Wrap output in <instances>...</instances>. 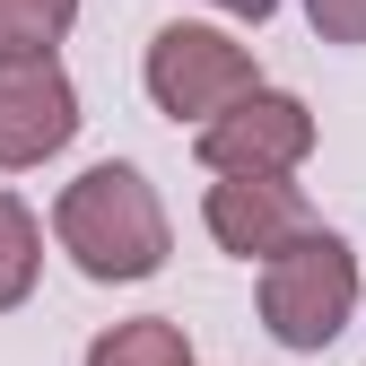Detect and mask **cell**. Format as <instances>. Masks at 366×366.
Here are the masks:
<instances>
[{
	"mask_svg": "<svg viewBox=\"0 0 366 366\" xmlns=\"http://www.w3.org/2000/svg\"><path fill=\"white\" fill-rule=\"evenodd\" d=\"M209 9H227V18H253V26H262L270 9H280V0H209Z\"/></svg>",
	"mask_w": 366,
	"mask_h": 366,
	"instance_id": "cell-11",
	"label": "cell"
},
{
	"mask_svg": "<svg viewBox=\"0 0 366 366\" xmlns=\"http://www.w3.org/2000/svg\"><path fill=\"white\" fill-rule=\"evenodd\" d=\"M79 131V87L61 61H0V174L61 157Z\"/></svg>",
	"mask_w": 366,
	"mask_h": 366,
	"instance_id": "cell-6",
	"label": "cell"
},
{
	"mask_svg": "<svg viewBox=\"0 0 366 366\" xmlns=\"http://www.w3.org/2000/svg\"><path fill=\"white\" fill-rule=\"evenodd\" d=\"M314 105L288 87H253L244 105H227L218 122H201V166L209 174H297L314 157Z\"/></svg>",
	"mask_w": 366,
	"mask_h": 366,
	"instance_id": "cell-4",
	"label": "cell"
},
{
	"mask_svg": "<svg viewBox=\"0 0 366 366\" xmlns=\"http://www.w3.org/2000/svg\"><path fill=\"white\" fill-rule=\"evenodd\" d=\"M53 236H61V253H70L97 288H131V280H157V270H166L174 227H166L157 183H149L140 166L105 157V166H87L79 183H61Z\"/></svg>",
	"mask_w": 366,
	"mask_h": 366,
	"instance_id": "cell-1",
	"label": "cell"
},
{
	"mask_svg": "<svg viewBox=\"0 0 366 366\" xmlns=\"http://www.w3.org/2000/svg\"><path fill=\"white\" fill-rule=\"evenodd\" d=\"M201 218H209L218 253H236V262H280L297 236H314V209L297 192V174H218Z\"/></svg>",
	"mask_w": 366,
	"mask_h": 366,
	"instance_id": "cell-5",
	"label": "cell"
},
{
	"mask_svg": "<svg viewBox=\"0 0 366 366\" xmlns=\"http://www.w3.org/2000/svg\"><path fill=\"white\" fill-rule=\"evenodd\" d=\"M305 18L323 44H366V0H305Z\"/></svg>",
	"mask_w": 366,
	"mask_h": 366,
	"instance_id": "cell-10",
	"label": "cell"
},
{
	"mask_svg": "<svg viewBox=\"0 0 366 366\" xmlns=\"http://www.w3.org/2000/svg\"><path fill=\"white\" fill-rule=\"evenodd\" d=\"M140 79H149V105L174 114V122H218L227 105H244L262 87V70H253L244 44L218 35V26H192V18H174V26L149 35Z\"/></svg>",
	"mask_w": 366,
	"mask_h": 366,
	"instance_id": "cell-3",
	"label": "cell"
},
{
	"mask_svg": "<svg viewBox=\"0 0 366 366\" xmlns=\"http://www.w3.org/2000/svg\"><path fill=\"white\" fill-rule=\"evenodd\" d=\"M357 314V253L349 236L314 227L280 262H262V332L280 349H332Z\"/></svg>",
	"mask_w": 366,
	"mask_h": 366,
	"instance_id": "cell-2",
	"label": "cell"
},
{
	"mask_svg": "<svg viewBox=\"0 0 366 366\" xmlns=\"http://www.w3.org/2000/svg\"><path fill=\"white\" fill-rule=\"evenodd\" d=\"M79 366H201V357H192V332H183L174 314H131V323L87 340Z\"/></svg>",
	"mask_w": 366,
	"mask_h": 366,
	"instance_id": "cell-7",
	"label": "cell"
},
{
	"mask_svg": "<svg viewBox=\"0 0 366 366\" xmlns=\"http://www.w3.org/2000/svg\"><path fill=\"white\" fill-rule=\"evenodd\" d=\"M70 26H79V0H0V61H53Z\"/></svg>",
	"mask_w": 366,
	"mask_h": 366,
	"instance_id": "cell-9",
	"label": "cell"
},
{
	"mask_svg": "<svg viewBox=\"0 0 366 366\" xmlns=\"http://www.w3.org/2000/svg\"><path fill=\"white\" fill-rule=\"evenodd\" d=\"M35 270H44V227L18 192H0V314H18L35 297Z\"/></svg>",
	"mask_w": 366,
	"mask_h": 366,
	"instance_id": "cell-8",
	"label": "cell"
}]
</instances>
